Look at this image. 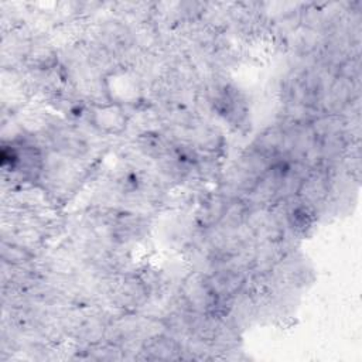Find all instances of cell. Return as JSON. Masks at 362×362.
Returning a JSON list of instances; mask_svg holds the SVG:
<instances>
[{"label": "cell", "mask_w": 362, "mask_h": 362, "mask_svg": "<svg viewBox=\"0 0 362 362\" xmlns=\"http://www.w3.org/2000/svg\"><path fill=\"white\" fill-rule=\"evenodd\" d=\"M140 92V83L130 72L119 71L106 78V93L113 105H133L139 100Z\"/></svg>", "instance_id": "6da1fadb"}, {"label": "cell", "mask_w": 362, "mask_h": 362, "mask_svg": "<svg viewBox=\"0 0 362 362\" xmlns=\"http://www.w3.org/2000/svg\"><path fill=\"white\" fill-rule=\"evenodd\" d=\"M93 122L103 132L119 133L126 127V116L123 115L122 106L107 105L102 106L93 112Z\"/></svg>", "instance_id": "7a4b0ae2"}]
</instances>
